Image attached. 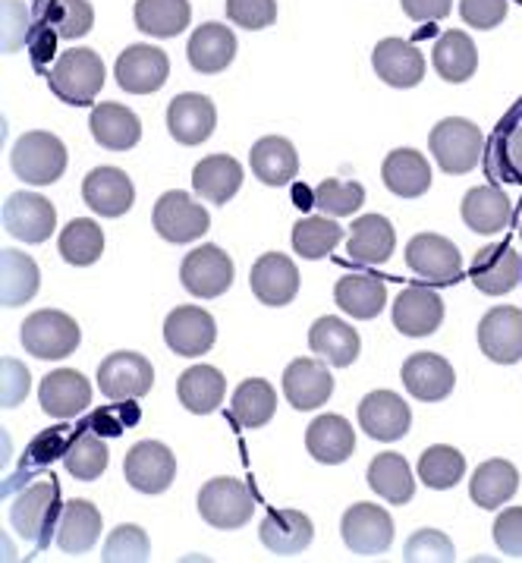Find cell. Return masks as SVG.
<instances>
[{"instance_id": "6da1fadb", "label": "cell", "mask_w": 522, "mask_h": 563, "mask_svg": "<svg viewBox=\"0 0 522 563\" xmlns=\"http://www.w3.org/2000/svg\"><path fill=\"white\" fill-rule=\"evenodd\" d=\"M104 60L98 57V51L91 47H73L57 57V64L51 67V91L67 101L73 108H86L98 98V91L104 89Z\"/></svg>"}, {"instance_id": "7a4b0ae2", "label": "cell", "mask_w": 522, "mask_h": 563, "mask_svg": "<svg viewBox=\"0 0 522 563\" xmlns=\"http://www.w3.org/2000/svg\"><path fill=\"white\" fill-rule=\"evenodd\" d=\"M60 514H64V504H60L57 485L54 482H35L10 504V526L23 539L45 548V544H51V539H57Z\"/></svg>"}, {"instance_id": "3957f363", "label": "cell", "mask_w": 522, "mask_h": 563, "mask_svg": "<svg viewBox=\"0 0 522 563\" xmlns=\"http://www.w3.org/2000/svg\"><path fill=\"white\" fill-rule=\"evenodd\" d=\"M10 167L29 186H51L67 170V145L54 133L32 130L16 139L10 152Z\"/></svg>"}, {"instance_id": "277c9868", "label": "cell", "mask_w": 522, "mask_h": 563, "mask_svg": "<svg viewBox=\"0 0 522 563\" xmlns=\"http://www.w3.org/2000/svg\"><path fill=\"white\" fill-rule=\"evenodd\" d=\"M429 148L444 174H469L485 158V139L473 120L447 117L429 133Z\"/></svg>"}, {"instance_id": "5b68a950", "label": "cell", "mask_w": 522, "mask_h": 563, "mask_svg": "<svg viewBox=\"0 0 522 563\" xmlns=\"http://www.w3.org/2000/svg\"><path fill=\"white\" fill-rule=\"evenodd\" d=\"M20 338L35 360H67L82 343V328L67 312L42 309V312H32L25 318Z\"/></svg>"}, {"instance_id": "8992f818", "label": "cell", "mask_w": 522, "mask_h": 563, "mask_svg": "<svg viewBox=\"0 0 522 563\" xmlns=\"http://www.w3.org/2000/svg\"><path fill=\"white\" fill-rule=\"evenodd\" d=\"M199 514L214 529H243L255 514V497L240 478H211L199 492Z\"/></svg>"}, {"instance_id": "52a82bcc", "label": "cell", "mask_w": 522, "mask_h": 563, "mask_svg": "<svg viewBox=\"0 0 522 563\" xmlns=\"http://www.w3.org/2000/svg\"><path fill=\"white\" fill-rule=\"evenodd\" d=\"M152 224L158 230L160 240L180 246V243L202 240L204 230L211 227V218H208L202 202H196L192 196H186L180 189H170L152 208Z\"/></svg>"}, {"instance_id": "ba28073f", "label": "cell", "mask_w": 522, "mask_h": 563, "mask_svg": "<svg viewBox=\"0 0 522 563\" xmlns=\"http://www.w3.org/2000/svg\"><path fill=\"white\" fill-rule=\"evenodd\" d=\"M155 384V368L142 353L120 350L98 365V387L111 404L142 400Z\"/></svg>"}, {"instance_id": "9c48e42d", "label": "cell", "mask_w": 522, "mask_h": 563, "mask_svg": "<svg viewBox=\"0 0 522 563\" xmlns=\"http://www.w3.org/2000/svg\"><path fill=\"white\" fill-rule=\"evenodd\" d=\"M343 544L359 558H381L393 541V519L378 504H353L341 519Z\"/></svg>"}, {"instance_id": "30bf717a", "label": "cell", "mask_w": 522, "mask_h": 563, "mask_svg": "<svg viewBox=\"0 0 522 563\" xmlns=\"http://www.w3.org/2000/svg\"><path fill=\"white\" fill-rule=\"evenodd\" d=\"M233 262L221 246H199L192 249L180 265L182 287L196 299H214L224 296L233 287Z\"/></svg>"}, {"instance_id": "8fae6325", "label": "cell", "mask_w": 522, "mask_h": 563, "mask_svg": "<svg viewBox=\"0 0 522 563\" xmlns=\"http://www.w3.org/2000/svg\"><path fill=\"white\" fill-rule=\"evenodd\" d=\"M123 475L142 495H160L177 478V456L160 441H138L123 460Z\"/></svg>"}, {"instance_id": "7c38bea8", "label": "cell", "mask_w": 522, "mask_h": 563, "mask_svg": "<svg viewBox=\"0 0 522 563\" xmlns=\"http://www.w3.org/2000/svg\"><path fill=\"white\" fill-rule=\"evenodd\" d=\"M116 86L130 95H152L164 89L170 76V60L167 54L155 45H130L116 57Z\"/></svg>"}, {"instance_id": "4fadbf2b", "label": "cell", "mask_w": 522, "mask_h": 563, "mask_svg": "<svg viewBox=\"0 0 522 563\" xmlns=\"http://www.w3.org/2000/svg\"><path fill=\"white\" fill-rule=\"evenodd\" d=\"M478 346L498 365H517L522 360V309L495 306L478 321Z\"/></svg>"}, {"instance_id": "5bb4252c", "label": "cell", "mask_w": 522, "mask_h": 563, "mask_svg": "<svg viewBox=\"0 0 522 563\" xmlns=\"http://www.w3.org/2000/svg\"><path fill=\"white\" fill-rule=\"evenodd\" d=\"M407 265L432 284H454L463 271V255L447 236L419 233L407 243Z\"/></svg>"}, {"instance_id": "9a60e30c", "label": "cell", "mask_w": 522, "mask_h": 563, "mask_svg": "<svg viewBox=\"0 0 522 563\" xmlns=\"http://www.w3.org/2000/svg\"><path fill=\"white\" fill-rule=\"evenodd\" d=\"M3 227L13 240L23 243H45L51 240L54 227H57V211L47 202L45 196L35 192H13L3 202Z\"/></svg>"}, {"instance_id": "2e32d148", "label": "cell", "mask_w": 522, "mask_h": 563, "mask_svg": "<svg viewBox=\"0 0 522 563\" xmlns=\"http://www.w3.org/2000/svg\"><path fill=\"white\" fill-rule=\"evenodd\" d=\"M164 340L177 356L196 360V356H204L214 346L218 324H214L211 312H204L199 306H180L164 321Z\"/></svg>"}, {"instance_id": "e0dca14e", "label": "cell", "mask_w": 522, "mask_h": 563, "mask_svg": "<svg viewBox=\"0 0 522 563\" xmlns=\"http://www.w3.org/2000/svg\"><path fill=\"white\" fill-rule=\"evenodd\" d=\"M400 382L407 384V390L422 400V404H441L454 394V365L437 356V353H412L403 368H400Z\"/></svg>"}, {"instance_id": "ac0fdd59", "label": "cell", "mask_w": 522, "mask_h": 563, "mask_svg": "<svg viewBox=\"0 0 522 563\" xmlns=\"http://www.w3.org/2000/svg\"><path fill=\"white\" fill-rule=\"evenodd\" d=\"M359 426L375 441H400L412 426V409L393 390H371L359 404Z\"/></svg>"}, {"instance_id": "d6986e66", "label": "cell", "mask_w": 522, "mask_h": 563, "mask_svg": "<svg viewBox=\"0 0 522 563\" xmlns=\"http://www.w3.org/2000/svg\"><path fill=\"white\" fill-rule=\"evenodd\" d=\"M249 287L255 299L271 309L290 306L299 294V268L293 265V258H287L280 252H265L252 265Z\"/></svg>"}, {"instance_id": "ffe728a7", "label": "cell", "mask_w": 522, "mask_h": 563, "mask_svg": "<svg viewBox=\"0 0 522 563\" xmlns=\"http://www.w3.org/2000/svg\"><path fill=\"white\" fill-rule=\"evenodd\" d=\"M218 126L214 101L199 91H182L167 108V130L180 145H202Z\"/></svg>"}, {"instance_id": "44dd1931", "label": "cell", "mask_w": 522, "mask_h": 563, "mask_svg": "<svg viewBox=\"0 0 522 563\" xmlns=\"http://www.w3.org/2000/svg\"><path fill=\"white\" fill-rule=\"evenodd\" d=\"M38 400L51 419H76L91 404V384L76 368H57L38 384Z\"/></svg>"}, {"instance_id": "7402d4cb", "label": "cell", "mask_w": 522, "mask_h": 563, "mask_svg": "<svg viewBox=\"0 0 522 563\" xmlns=\"http://www.w3.org/2000/svg\"><path fill=\"white\" fill-rule=\"evenodd\" d=\"M82 199L101 218H123L136 202V186L120 167H95L82 183Z\"/></svg>"}, {"instance_id": "603a6c76", "label": "cell", "mask_w": 522, "mask_h": 563, "mask_svg": "<svg viewBox=\"0 0 522 563\" xmlns=\"http://www.w3.org/2000/svg\"><path fill=\"white\" fill-rule=\"evenodd\" d=\"M284 394L287 404L306 412V409H319L331 400L334 394V378L327 372L324 360H293L284 372Z\"/></svg>"}, {"instance_id": "cb8c5ba5", "label": "cell", "mask_w": 522, "mask_h": 563, "mask_svg": "<svg viewBox=\"0 0 522 563\" xmlns=\"http://www.w3.org/2000/svg\"><path fill=\"white\" fill-rule=\"evenodd\" d=\"M371 67L381 76V82L393 89H415L425 79V57L415 45L403 38H385L375 45Z\"/></svg>"}, {"instance_id": "d4e9b609", "label": "cell", "mask_w": 522, "mask_h": 563, "mask_svg": "<svg viewBox=\"0 0 522 563\" xmlns=\"http://www.w3.org/2000/svg\"><path fill=\"white\" fill-rule=\"evenodd\" d=\"M444 321V299L429 287H407L393 302V328L407 338H429Z\"/></svg>"}, {"instance_id": "484cf974", "label": "cell", "mask_w": 522, "mask_h": 563, "mask_svg": "<svg viewBox=\"0 0 522 563\" xmlns=\"http://www.w3.org/2000/svg\"><path fill=\"white\" fill-rule=\"evenodd\" d=\"M522 280V255L507 243L481 249L473 262V284L485 296H503L517 290Z\"/></svg>"}, {"instance_id": "4316f807", "label": "cell", "mask_w": 522, "mask_h": 563, "mask_svg": "<svg viewBox=\"0 0 522 563\" xmlns=\"http://www.w3.org/2000/svg\"><path fill=\"white\" fill-rule=\"evenodd\" d=\"M258 539L277 558H296L312 544L315 526L299 510H271L258 526Z\"/></svg>"}, {"instance_id": "83f0119b", "label": "cell", "mask_w": 522, "mask_h": 563, "mask_svg": "<svg viewBox=\"0 0 522 563\" xmlns=\"http://www.w3.org/2000/svg\"><path fill=\"white\" fill-rule=\"evenodd\" d=\"M381 180L400 199H419L432 189V164L415 148H393L381 164Z\"/></svg>"}, {"instance_id": "f1b7e54d", "label": "cell", "mask_w": 522, "mask_h": 563, "mask_svg": "<svg viewBox=\"0 0 522 563\" xmlns=\"http://www.w3.org/2000/svg\"><path fill=\"white\" fill-rule=\"evenodd\" d=\"M186 57L196 73L214 76L224 73L236 57V35L230 25L221 23H204L192 32L189 45H186Z\"/></svg>"}, {"instance_id": "f546056e", "label": "cell", "mask_w": 522, "mask_h": 563, "mask_svg": "<svg viewBox=\"0 0 522 563\" xmlns=\"http://www.w3.org/2000/svg\"><path fill=\"white\" fill-rule=\"evenodd\" d=\"M306 451L324 466H341L356 453V429L343 416H319L306 431Z\"/></svg>"}, {"instance_id": "4dcf8cb0", "label": "cell", "mask_w": 522, "mask_h": 563, "mask_svg": "<svg viewBox=\"0 0 522 563\" xmlns=\"http://www.w3.org/2000/svg\"><path fill=\"white\" fill-rule=\"evenodd\" d=\"M309 346L319 360L331 362L334 368H346L353 362L359 360V350H363V340H359V331L349 328L341 318L324 316L312 324L309 331Z\"/></svg>"}, {"instance_id": "1f68e13d", "label": "cell", "mask_w": 522, "mask_h": 563, "mask_svg": "<svg viewBox=\"0 0 522 563\" xmlns=\"http://www.w3.org/2000/svg\"><path fill=\"white\" fill-rule=\"evenodd\" d=\"M252 174L265 186H287L299 174V155L293 142L284 135H265L252 145L249 152Z\"/></svg>"}, {"instance_id": "d6a6232c", "label": "cell", "mask_w": 522, "mask_h": 563, "mask_svg": "<svg viewBox=\"0 0 522 563\" xmlns=\"http://www.w3.org/2000/svg\"><path fill=\"white\" fill-rule=\"evenodd\" d=\"M393 246H397L393 224L381 214H363V218H356V224L349 227L346 252L359 265H385L393 255Z\"/></svg>"}, {"instance_id": "836d02e7", "label": "cell", "mask_w": 522, "mask_h": 563, "mask_svg": "<svg viewBox=\"0 0 522 563\" xmlns=\"http://www.w3.org/2000/svg\"><path fill=\"white\" fill-rule=\"evenodd\" d=\"M91 135L101 148L108 152H130L142 139V123L138 117L130 108L123 104H114V101H104L98 104L89 117Z\"/></svg>"}, {"instance_id": "e575fe53", "label": "cell", "mask_w": 522, "mask_h": 563, "mask_svg": "<svg viewBox=\"0 0 522 563\" xmlns=\"http://www.w3.org/2000/svg\"><path fill=\"white\" fill-rule=\"evenodd\" d=\"M243 186V167L230 155H208L192 170V189L204 202L227 205Z\"/></svg>"}, {"instance_id": "d590c367", "label": "cell", "mask_w": 522, "mask_h": 563, "mask_svg": "<svg viewBox=\"0 0 522 563\" xmlns=\"http://www.w3.org/2000/svg\"><path fill=\"white\" fill-rule=\"evenodd\" d=\"M520 492V473L510 460H488L469 478V497L481 510H498Z\"/></svg>"}, {"instance_id": "8d00e7d4", "label": "cell", "mask_w": 522, "mask_h": 563, "mask_svg": "<svg viewBox=\"0 0 522 563\" xmlns=\"http://www.w3.org/2000/svg\"><path fill=\"white\" fill-rule=\"evenodd\" d=\"M101 539V514L91 500H69L57 522V548L67 554H86Z\"/></svg>"}, {"instance_id": "74e56055", "label": "cell", "mask_w": 522, "mask_h": 563, "mask_svg": "<svg viewBox=\"0 0 522 563\" xmlns=\"http://www.w3.org/2000/svg\"><path fill=\"white\" fill-rule=\"evenodd\" d=\"M513 218V205L498 186H476L463 196V221L469 230L495 236Z\"/></svg>"}, {"instance_id": "f35d334b", "label": "cell", "mask_w": 522, "mask_h": 563, "mask_svg": "<svg viewBox=\"0 0 522 563\" xmlns=\"http://www.w3.org/2000/svg\"><path fill=\"white\" fill-rule=\"evenodd\" d=\"M334 299L349 318L371 321V318L381 316V309H385L387 287L385 280L375 277V274H349V277L337 280Z\"/></svg>"}, {"instance_id": "ab89813d", "label": "cell", "mask_w": 522, "mask_h": 563, "mask_svg": "<svg viewBox=\"0 0 522 563\" xmlns=\"http://www.w3.org/2000/svg\"><path fill=\"white\" fill-rule=\"evenodd\" d=\"M224 394H227V382H224V375H221L218 368H211V365H192V368L182 372L180 382H177V397H180V404L186 406L189 412H196V416L214 412L218 406L224 404Z\"/></svg>"}, {"instance_id": "60d3db41", "label": "cell", "mask_w": 522, "mask_h": 563, "mask_svg": "<svg viewBox=\"0 0 522 563\" xmlns=\"http://www.w3.org/2000/svg\"><path fill=\"white\" fill-rule=\"evenodd\" d=\"M432 60L441 79H447V82H456V86H459V82H469V79L476 76L478 47L466 32H456V29H451V32H444V35L437 38Z\"/></svg>"}, {"instance_id": "b9f144b4", "label": "cell", "mask_w": 522, "mask_h": 563, "mask_svg": "<svg viewBox=\"0 0 522 563\" xmlns=\"http://www.w3.org/2000/svg\"><path fill=\"white\" fill-rule=\"evenodd\" d=\"M368 488L381 495L387 504H409L415 495V478L407 456L400 453H378L368 463Z\"/></svg>"}, {"instance_id": "7bdbcfd3", "label": "cell", "mask_w": 522, "mask_h": 563, "mask_svg": "<svg viewBox=\"0 0 522 563\" xmlns=\"http://www.w3.org/2000/svg\"><path fill=\"white\" fill-rule=\"evenodd\" d=\"M230 412L240 429H262L277 412V390L265 378H246L233 390Z\"/></svg>"}, {"instance_id": "ee69618b", "label": "cell", "mask_w": 522, "mask_h": 563, "mask_svg": "<svg viewBox=\"0 0 522 563\" xmlns=\"http://www.w3.org/2000/svg\"><path fill=\"white\" fill-rule=\"evenodd\" d=\"M192 20L189 0H136V29L152 38H174Z\"/></svg>"}, {"instance_id": "f6af8a7d", "label": "cell", "mask_w": 522, "mask_h": 563, "mask_svg": "<svg viewBox=\"0 0 522 563\" xmlns=\"http://www.w3.org/2000/svg\"><path fill=\"white\" fill-rule=\"evenodd\" d=\"M42 287V274L35 258H29L25 252L16 249H3V280H0V294H3V306L16 309L29 302Z\"/></svg>"}, {"instance_id": "bcb514c9", "label": "cell", "mask_w": 522, "mask_h": 563, "mask_svg": "<svg viewBox=\"0 0 522 563\" xmlns=\"http://www.w3.org/2000/svg\"><path fill=\"white\" fill-rule=\"evenodd\" d=\"M57 249H60L64 262L76 265V268H89L104 252V230L95 224L91 218H76V221H69L64 227Z\"/></svg>"}, {"instance_id": "7dc6e473", "label": "cell", "mask_w": 522, "mask_h": 563, "mask_svg": "<svg viewBox=\"0 0 522 563\" xmlns=\"http://www.w3.org/2000/svg\"><path fill=\"white\" fill-rule=\"evenodd\" d=\"M485 170L495 183L522 180V126L500 130L485 145Z\"/></svg>"}, {"instance_id": "c3c4849f", "label": "cell", "mask_w": 522, "mask_h": 563, "mask_svg": "<svg viewBox=\"0 0 522 563\" xmlns=\"http://www.w3.org/2000/svg\"><path fill=\"white\" fill-rule=\"evenodd\" d=\"M42 23L51 25L60 38H82L95 25V10L89 0H42L38 3Z\"/></svg>"}, {"instance_id": "681fc988", "label": "cell", "mask_w": 522, "mask_h": 563, "mask_svg": "<svg viewBox=\"0 0 522 563\" xmlns=\"http://www.w3.org/2000/svg\"><path fill=\"white\" fill-rule=\"evenodd\" d=\"M341 240H343V227L337 224L334 218H327V214L302 218V221L293 227L296 255H302V258H309V262L331 255Z\"/></svg>"}, {"instance_id": "f907efd6", "label": "cell", "mask_w": 522, "mask_h": 563, "mask_svg": "<svg viewBox=\"0 0 522 563\" xmlns=\"http://www.w3.org/2000/svg\"><path fill=\"white\" fill-rule=\"evenodd\" d=\"M111 463V453H108V444L95 434V431H86V434H76L69 441V448L64 451V466L73 478L79 482H95L98 475L108 470Z\"/></svg>"}, {"instance_id": "816d5d0a", "label": "cell", "mask_w": 522, "mask_h": 563, "mask_svg": "<svg viewBox=\"0 0 522 563\" xmlns=\"http://www.w3.org/2000/svg\"><path fill=\"white\" fill-rule=\"evenodd\" d=\"M463 475H466V456L451 444H434L419 456V478L434 492L454 488Z\"/></svg>"}, {"instance_id": "f5cc1de1", "label": "cell", "mask_w": 522, "mask_h": 563, "mask_svg": "<svg viewBox=\"0 0 522 563\" xmlns=\"http://www.w3.org/2000/svg\"><path fill=\"white\" fill-rule=\"evenodd\" d=\"M312 202L327 218H346V214H356L365 205V186L356 180H324L315 186Z\"/></svg>"}, {"instance_id": "db71d44e", "label": "cell", "mask_w": 522, "mask_h": 563, "mask_svg": "<svg viewBox=\"0 0 522 563\" xmlns=\"http://www.w3.org/2000/svg\"><path fill=\"white\" fill-rule=\"evenodd\" d=\"M152 558V541L136 522H123L104 541V563H142Z\"/></svg>"}, {"instance_id": "11a10c76", "label": "cell", "mask_w": 522, "mask_h": 563, "mask_svg": "<svg viewBox=\"0 0 522 563\" xmlns=\"http://www.w3.org/2000/svg\"><path fill=\"white\" fill-rule=\"evenodd\" d=\"M456 558L454 541L437 529H422L407 541L403 561L407 563H451Z\"/></svg>"}, {"instance_id": "9f6ffc18", "label": "cell", "mask_w": 522, "mask_h": 563, "mask_svg": "<svg viewBox=\"0 0 522 563\" xmlns=\"http://www.w3.org/2000/svg\"><path fill=\"white\" fill-rule=\"evenodd\" d=\"M230 23L240 29H268L277 20V0H227Z\"/></svg>"}, {"instance_id": "6f0895ef", "label": "cell", "mask_w": 522, "mask_h": 563, "mask_svg": "<svg viewBox=\"0 0 522 563\" xmlns=\"http://www.w3.org/2000/svg\"><path fill=\"white\" fill-rule=\"evenodd\" d=\"M459 16L478 32L498 29L507 20V0H459Z\"/></svg>"}, {"instance_id": "680465c9", "label": "cell", "mask_w": 522, "mask_h": 563, "mask_svg": "<svg viewBox=\"0 0 522 563\" xmlns=\"http://www.w3.org/2000/svg\"><path fill=\"white\" fill-rule=\"evenodd\" d=\"M495 544L507 558H522V507H507L495 522Z\"/></svg>"}, {"instance_id": "91938a15", "label": "cell", "mask_w": 522, "mask_h": 563, "mask_svg": "<svg viewBox=\"0 0 522 563\" xmlns=\"http://www.w3.org/2000/svg\"><path fill=\"white\" fill-rule=\"evenodd\" d=\"M29 38V10L20 0L3 3V51H16Z\"/></svg>"}, {"instance_id": "94428289", "label": "cell", "mask_w": 522, "mask_h": 563, "mask_svg": "<svg viewBox=\"0 0 522 563\" xmlns=\"http://www.w3.org/2000/svg\"><path fill=\"white\" fill-rule=\"evenodd\" d=\"M29 397V372L23 362L3 360V406L13 409Z\"/></svg>"}, {"instance_id": "6125c7cd", "label": "cell", "mask_w": 522, "mask_h": 563, "mask_svg": "<svg viewBox=\"0 0 522 563\" xmlns=\"http://www.w3.org/2000/svg\"><path fill=\"white\" fill-rule=\"evenodd\" d=\"M400 7L412 23H434L454 10V0H400Z\"/></svg>"}, {"instance_id": "be15d7a7", "label": "cell", "mask_w": 522, "mask_h": 563, "mask_svg": "<svg viewBox=\"0 0 522 563\" xmlns=\"http://www.w3.org/2000/svg\"><path fill=\"white\" fill-rule=\"evenodd\" d=\"M520 236H522V227H520Z\"/></svg>"}]
</instances>
